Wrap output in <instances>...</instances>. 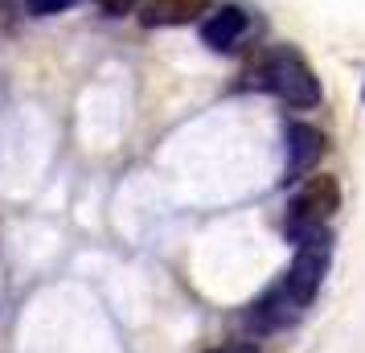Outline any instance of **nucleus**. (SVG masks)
Listing matches in <instances>:
<instances>
[{
    "label": "nucleus",
    "instance_id": "f257e3e1",
    "mask_svg": "<svg viewBox=\"0 0 365 353\" xmlns=\"http://www.w3.org/2000/svg\"><path fill=\"white\" fill-rule=\"evenodd\" d=\"M250 78H255V86L271 91L287 107H316L320 103V78H316L312 66L292 46H271V50H263L259 62H255V70H250Z\"/></svg>",
    "mask_w": 365,
    "mask_h": 353
},
{
    "label": "nucleus",
    "instance_id": "f03ea898",
    "mask_svg": "<svg viewBox=\"0 0 365 353\" xmlns=\"http://www.w3.org/2000/svg\"><path fill=\"white\" fill-rule=\"evenodd\" d=\"M341 205V185L329 173H316V177H304L287 202V218H283V235L292 247L308 242L316 235H329V222Z\"/></svg>",
    "mask_w": 365,
    "mask_h": 353
},
{
    "label": "nucleus",
    "instance_id": "7ed1b4c3",
    "mask_svg": "<svg viewBox=\"0 0 365 353\" xmlns=\"http://www.w3.org/2000/svg\"><path fill=\"white\" fill-rule=\"evenodd\" d=\"M329 263H332V238L316 235V238H308V242L296 247V259H292V267L283 271V280H287V287L304 304H312L320 284H324V275H329Z\"/></svg>",
    "mask_w": 365,
    "mask_h": 353
},
{
    "label": "nucleus",
    "instance_id": "20e7f679",
    "mask_svg": "<svg viewBox=\"0 0 365 353\" xmlns=\"http://www.w3.org/2000/svg\"><path fill=\"white\" fill-rule=\"evenodd\" d=\"M304 308H308V304L287 287V280H275V284L242 312V320H247L250 333H275V329H287L292 320L304 317Z\"/></svg>",
    "mask_w": 365,
    "mask_h": 353
},
{
    "label": "nucleus",
    "instance_id": "39448f33",
    "mask_svg": "<svg viewBox=\"0 0 365 353\" xmlns=\"http://www.w3.org/2000/svg\"><path fill=\"white\" fill-rule=\"evenodd\" d=\"M324 156V132L312 128V123H292L287 128V165H283V177L287 181H304Z\"/></svg>",
    "mask_w": 365,
    "mask_h": 353
},
{
    "label": "nucleus",
    "instance_id": "423d86ee",
    "mask_svg": "<svg viewBox=\"0 0 365 353\" xmlns=\"http://www.w3.org/2000/svg\"><path fill=\"white\" fill-rule=\"evenodd\" d=\"M247 29H250L247 9L226 4V9H217V13H210V17L201 21V41H205L210 50H217V53H230L234 46L247 37Z\"/></svg>",
    "mask_w": 365,
    "mask_h": 353
},
{
    "label": "nucleus",
    "instance_id": "0eeeda50",
    "mask_svg": "<svg viewBox=\"0 0 365 353\" xmlns=\"http://www.w3.org/2000/svg\"><path fill=\"white\" fill-rule=\"evenodd\" d=\"M210 0H140V21L144 25H185L197 13H205Z\"/></svg>",
    "mask_w": 365,
    "mask_h": 353
},
{
    "label": "nucleus",
    "instance_id": "6e6552de",
    "mask_svg": "<svg viewBox=\"0 0 365 353\" xmlns=\"http://www.w3.org/2000/svg\"><path fill=\"white\" fill-rule=\"evenodd\" d=\"M74 0H25V9L34 13V17H53V13H66Z\"/></svg>",
    "mask_w": 365,
    "mask_h": 353
},
{
    "label": "nucleus",
    "instance_id": "1a4fd4ad",
    "mask_svg": "<svg viewBox=\"0 0 365 353\" xmlns=\"http://www.w3.org/2000/svg\"><path fill=\"white\" fill-rule=\"evenodd\" d=\"M210 353H259V345L255 341H230V345H217Z\"/></svg>",
    "mask_w": 365,
    "mask_h": 353
},
{
    "label": "nucleus",
    "instance_id": "9d476101",
    "mask_svg": "<svg viewBox=\"0 0 365 353\" xmlns=\"http://www.w3.org/2000/svg\"><path fill=\"white\" fill-rule=\"evenodd\" d=\"M95 4H99L103 13H111V17H119V13H128V9H132L135 0H95Z\"/></svg>",
    "mask_w": 365,
    "mask_h": 353
}]
</instances>
